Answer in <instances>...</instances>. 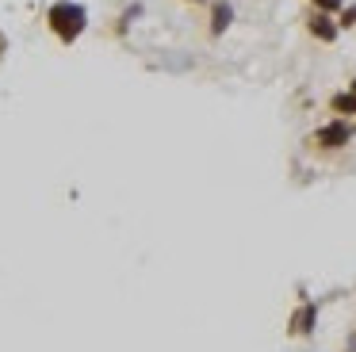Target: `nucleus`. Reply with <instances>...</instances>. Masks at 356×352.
Here are the masks:
<instances>
[{
  "label": "nucleus",
  "mask_w": 356,
  "mask_h": 352,
  "mask_svg": "<svg viewBox=\"0 0 356 352\" xmlns=\"http://www.w3.org/2000/svg\"><path fill=\"white\" fill-rule=\"evenodd\" d=\"M184 4H195V8H203V4H211V0H184Z\"/></svg>",
  "instance_id": "nucleus-11"
},
{
  "label": "nucleus",
  "mask_w": 356,
  "mask_h": 352,
  "mask_svg": "<svg viewBox=\"0 0 356 352\" xmlns=\"http://www.w3.org/2000/svg\"><path fill=\"white\" fill-rule=\"evenodd\" d=\"M348 92H356V77H353V81H348Z\"/></svg>",
  "instance_id": "nucleus-12"
},
{
  "label": "nucleus",
  "mask_w": 356,
  "mask_h": 352,
  "mask_svg": "<svg viewBox=\"0 0 356 352\" xmlns=\"http://www.w3.org/2000/svg\"><path fill=\"white\" fill-rule=\"evenodd\" d=\"M8 54V38H4V31H0V58Z\"/></svg>",
  "instance_id": "nucleus-10"
},
{
  "label": "nucleus",
  "mask_w": 356,
  "mask_h": 352,
  "mask_svg": "<svg viewBox=\"0 0 356 352\" xmlns=\"http://www.w3.org/2000/svg\"><path fill=\"white\" fill-rule=\"evenodd\" d=\"M234 15H238L234 12V0H211L207 4V38L211 42H218L234 27Z\"/></svg>",
  "instance_id": "nucleus-4"
},
{
  "label": "nucleus",
  "mask_w": 356,
  "mask_h": 352,
  "mask_svg": "<svg viewBox=\"0 0 356 352\" xmlns=\"http://www.w3.org/2000/svg\"><path fill=\"white\" fill-rule=\"evenodd\" d=\"M307 35L314 38V42H325V46H333L341 38V23H337V15H330V12H318V8H310L307 12Z\"/></svg>",
  "instance_id": "nucleus-3"
},
{
  "label": "nucleus",
  "mask_w": 356,
  "mask_h": 352,
  "mask_svg": "<svg viewBox=\"0 0 356 352\" xmlns=\"http://www.w3.org/2000/svg\"><path fill=\"white\" fill-rule=\"evenodd\" d=\"M310 8H318V12H330V15H341V8H345V0H307Z\"/></svg>",
  "instance_id": "nucleus-8"
},
{
  "label": "nucleus",
  "mask_w": 356,
  "mask_h": 352,
  "mask_svg": "<svg viewBox=\"0 0 356 352\" xmlns=\"http://www.w3.org/2000/svg\"><path fill=\"white\" fill-rule=\"evenodd\" d=\"M138 15H142V4H138V0H134V4H127V12L115 19V35H127V31L134 27V19H138Z\"/></svg>",
  "instance_id": "nucleus-7"
},
{
  "label": "nucleus",
  "mask_w": 356,
  "mask_h": 352,
  "mask_svg": "<svg viewBox=\"0 0 356 352\" xmlns=\"http://www.w3.org/2000/svg\"><path fill=\"white\" fill-rule=\"evenodd\" d=\"M318 326V303H302L295 306L291 321H287V329H291V337H310Z\"/></svg>",
  "instance_id": "nucleus-5"
},
{
  "label": "nucleus",
  "mask_w": 356,
  "mask_h": 352,
  "mask_svg": "<svg viewBox=\"0 0 356 352\" xmlns=\"http://www.w3.org/2000/svg\"><path fill=\"white\" fill-rule=\"evenodd\" d=\"M325 107H330V115H337V119H356V92H348V88L330 92Z\"/></svg>",
  "instance_id": "nucleus-6"
},
{
  "label": "nucleus",
  "mask_w": 356,
  "mask_h": 352,
  "mask_svg": "<svg viewBox=\"0 0 356 352\" xmlns=\"http://www.w3.org/2000/svg\"><path fill=\"white\" fill-rule=\"evenodd\" d=\"M47 31L62 46H73L88 31V8L77 4V0H54L47 8Z\"/></svg>",
  "instance_id": "nucleus-1"
},
{
  "label": "nucleus",
  "mask_w": 356,
  "mask_h": 352,
  "mask_svg": "<svg viewBox=\"0 0 356 352\" xmlns=\"http://www.w3.org/2000/svg\"><path fill=\"white\" fill-rule=\"evenodd\" d=\"M337 23H341V31H353V27H356V4H345V8H341Z\"/></svg>",
  "instance_id": "nucleus-9"
},
{
  "label": "nucleus",
  "mask_w": 356,
  "mask_h": 352,
  "mask_svg": "<svg viewBox=\"0 0 356 352\" xmlns=\"http://www.w3.org/2000/svg\"><path fill=\"white\" fill-rule=\"evenodd\" d=\"M353 138H356V119H337V115H330L322 127H314V134H310V150L330 157V153L348 150Z\"/></svg>",
  "instance_id": "nucleus-2"
}]
</instances>
